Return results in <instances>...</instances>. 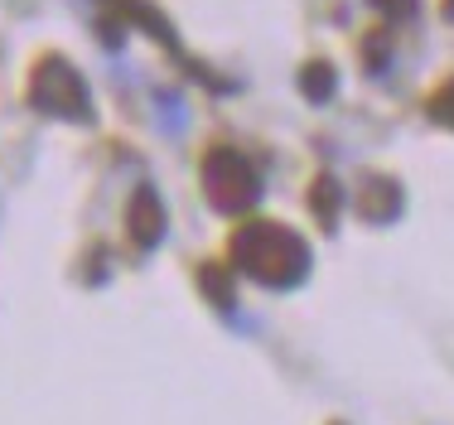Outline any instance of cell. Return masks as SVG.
Segmentation results:
<instances>
[{
  "mask_svg": "<svg viewBox=\"0 0 454 425\" xmlns=\"http://www.w3.org/2000/svg\"><path fill=\"white\" fill-rule=\"evenodd\" d=\"M232 256H237V266L252 280H262V286H295L309 271V247L300 242L290 227H276V223L242 227V232L232 237Z\"/></svg>",
  "mask_w": 454,
  "mask_h": 425,
  "instance_id": "cell-1",
  "label": "cell"
},
{
  "mask_svg": "<svg viewBox=\"0 0 454 425\" xmlns=\"http://www.w3.org/2000/svg\"><path fill=\"white\" fill-rule=\"evenodd\" d=\"M29 106H35V112H49V116H63V122H88L92 116L88 83H82L78 68H73L68 59H59V53H49V59L35 63Z\"/></svg>",
  "mask_w": 454,
  "mask_h": 425,
  "instance_id": "cell-2",
  "label": "cell"
},
{
  "mask_svg": "<svg viewBox=\"0 0 454 425\" xmlns=\"http://www.w3.org/2000/svg\"><path fill=\"white\" fill-rule=\"evenodd\" d=\"M430 116H435V122H445V126H454V83L435 97V102H430Z\"/></svg>",
  "mask_w": 454,
  "mask_h": 425,
  "instance_id": "cell-5",
  "label": "cell"
},
{
  "mask_svg": "<svg viewBox=\"0 0 454 425\" xmlns=\"http://www.w3.org/2000/svg\"><path fill=\"white\" fill-rule=\"evenodd\" d=\"M203 189H208L213 209L218 213H242L256 203V193H262V179H256V169L247 165L237 150H208V160H203Z\"/></svg>",
  "mask_w": 454,
  "mask_h": 425,
  "instance_id": "cell-3",
  "label": "cell"
},
{
  "mask_svg": "<svg viewBox=\"0 0 454 425\" xmlns=\"http://www.w3.org/2000/svg\"><path fill=\"white\" fill-rule=\"evenodd\" d=\"M126 227L140 247H155L165 237V209H160L155 189H136L131 203H126Z\"/></svg>",
  "mask_w": 454,
  "mask_h": 425,
  "instance_id": "cell-4",
  "label": "cell"
},
{
  "mask_svg": "<svg viewBox=\"0 0 454 425\" xmlns=\"http://www.w3.org/2000/svg\"><path fill=\"white\" fill-rule=\"evenodd\" d=\"M377 5H387V10H411V0H377Z\"/></svg>",
  "mask_w": 454,
  "mask_h": 425,
  "instance_id": "cell-7",
  "label": "cell"
},
{
  "mask_svg": "<svg viewBox=\"0 0 454 425\" xmlns=\"http://www.w3.org/2000/svg\"><path fill=\"white\" fill-rule=\"evenodd\" d=\"M324 209V223H333V184L324 179V184H315V213Z\"/></svg>",
  "mask_w": 454,
  "mask_h": 425,
  "instance_id": "cell-6",
  "label": "cell"
}]
</instances>
